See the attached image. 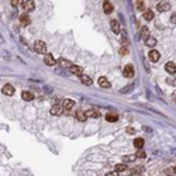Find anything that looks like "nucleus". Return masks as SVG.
<instances>
[{
  "instance_id": "ddd939ff",
  "label": "nucleus",
  "mask_w": 176,
  "mask_h": 176,
  "mask_svg": "<svg viewBox=\"0 0 176 176\" xmlns=\"http://www.w3.org/2000/svg\"><path fill=\"white\" fill-rule=\"evenodd\" d=\"M103 10H104L106 14H110L113 11V4L110 1H104V3H103Z\"/></svg>"
},
{
  "instance_id": "aec40b11",
  "label": "nucleus",
  "mask_w": 176,
  "mask_h": 176,
  "mask_svg": "<svg viewBox=\"0 0 176 176\" xmlns=\"http://www.w3.org/2000/svg\"><path fill=\"white\" fill-rule=\"evenodd\" d=\"M145 45H146V47H151V48H154V47L157 45V40H155L154 37H149L148 40H145Z\"/></svg>"
},
{
  "instance_id": "423d86ee",
  "label": "nucleus",
  "mask_w": 176,
  "mask_h": 176,
  "mask_svg": "<svg viewBox=\"0 0 176 176\" xmlns=\"http://www.w3.org/2000/svg\"><path fill=\"white\" fill-rule=\"evenodd\" d=\"M21 6H23V9H24L26 11H31L32 9H34V1L23 0V1H21Z\"/></svg>"
},
{
  "instance_id": "c756f323",
  "label": "nucleus",
  "mask_w": 176,
  "mask_h": 176,
  "mask_svg": "<svg viewBox=\"0 0 176 176\" xmlns=\"http://www.w3.org/2000/svg\"><path fill=\"white\" fill-rule=\"evenodd\" d=\"M135 3H137V9L138 10H144V7H145L144 1H135Z\"/></svg>"
},
{
  "instance_id": "72a5a7b5",
  "label": "nucleus",
  "mask_w": 176,
  "mask_h": 176,
  "mask_svg": "<svg viewBox=\"0 0 176 176\" xmlns=\"http://www.w3.org/2000/svg\"><path fill=\"white\" fill-rule=\"evenodd\" d=\"M127 52H128V51H127V47H123V49H121V54H123V55H126Z\"/></svg>"
},
{
  "instance_id": "2eb2a0df",
  "label": "nucleus",
  "mask_w": 176,
  "mask_h": 176,
  "mask_svg": "<svg viewBox=\"0 0 176 176\" xmlns=\"http://www.w3.org/2000/svg\"><path fill=\"white\" fill-rule=\"evenodd\" d=\"M169 7H171V4L168 1H161L158 4V10L159 11H166V10H169Z\"/></svg>"
},
{
  "instance_id": "dca6fc26",
  "label": "nucleus",
  "mask_w": 176,
  "mask_h": 176,
  "mask_svg": "<svg viewBox=\"0 0 176 176\" xmlns=\"http://www.w3.org/2000/svg\"><path fill=\"white\" fill-rule=\"evenodd\" d=\"M75 117H76V120H79V121H86V118H87V116H86V113L79 110V112H76L75 114Z\"/></svg>"
},
{
  "instance_id": "9d476101",
  "label": "nucleus",
  "mask_w": 176,
  "mask_h": 176,
  "mask_svg": "<svg viewBox=\"0 0 176 176\" xmlns=\"http://www.w3.org/2000/svg\"><path fill=\"white\" fill-rule=\"evenodd\" d=\"M97 83H99V85H100V86H101L103 89H109V87H110V82H109V80L106 79L104 76H101V78H99V80H97Z\"/></svg>"
},
{
  "instance_id": "473e14b6",
  "label": "nucleus",
  "mask_w": 176,
  "mask_h": 176,
  "mask_svg": "<svg viewBox=\"0 0 176 176\" xmlns=\"http://www.w3.org/2000/svg\"><path fill=\"white\" fill-rule=\"evenodd\" d=\"M106 176H118V172H109V173H106Z\"/></svg>"
},
{
  "instance_id": "412c9836",
  "label": "nucleus",
  "mask_w": 176,
  "mask_h": 176,
  "mask_svg": "<svg viewBox=\"0 0 176 176\" xmlns=\"http://www.w3.org/2000/svg\"><path fill=\"white\" fill-rule=\"evenodd\" d=\"M106 120H107V121H110V123H114V121H117V120H118V116H117V114H114V113H107Z\"/></svg>"
},
{
  "instance_id": "e433bc0d",
  "label": "nucleus",
  "mask_w": 176,
  "mask_h": 176,
  "mask_svg": "<svg viewBox=\"0 0 176 176\" xmlns=\"http://www.w3.org/2000/svg\"><path fill=\"white\" fill-rule=\"evenodd\" d=\"M173 100H175V101H176V95H175V96H173Z\"/></svg>"
},
{
  "instance_id": "a878e982",
  "label": "nucleus",
  "mask_w": 176,
  "mask_h": 176,
  "mask_svg": "<svg viewBox=\"0 0 176 176\" xmlns=\"http://www.w3.org/2000/svg\"><path fill=\"white\" fill-rule=\"evenodd\" d=\"M144 18L146 21H151V20L154 18V11H152V10H146L144 13Z\"/></svg>"
},
{
  "instance_id": "58836bf2",
  "label": "nucleus",
  "mask_w": 176,
  "mask_h": 176,
  "mask_svg": "<svg viewBox=\"0 0 176 176\" xmlns=\"http://www.w3.org/2000/svg\"><path fill=\"white\" fill-rule=\"evenodd\" d=\"M130 176H134V175H132V173H131V175H130Z\"/></svg>"
},
{
  "instance_id": "0eeeda50",
  "label": "nucleus",
  "mask_w": 176,
  "mask_h": 176,
  "mask_svg": "<svg viewBox=\"0 0 176 176\" xmlns=\"http://www.w3.org/2000/svg\"><path fill=\"white\" fill-rule=\"evenodd\" d=\"M124 76L126 78H132L134 76V66L132 65H127L124 68Z\"/></svg>"
},
{
  "instance_id": "f704fd0d",
  "label": "nucleus",
  "mask_w": 176,
  "mask_h": 176,
  "mask_svg": "<svg viewBox=\"0 0 176 176\" xmlns=\"http://www.w3.org/2000/svg\"><path fill=\"white\" fill-rule=\"evenodd\" d=\"M171 21H172L173 24H175V23H176V13H175V14H173V16H172V17H171Z\"/></svg>"
},
{
  "instance_id": "1a4fd4ad",
  "label": "nucleus",
  "mask_w": 176,
  "mask_h": 176,
  "mask_svg": "<svg viewBox=\"0 0 176 176\" xmlns=\"http://www.w3.org/2000/svg\"><path fill=\"white\" fill-rule=\"evenodd\" d=\"M73 106H75V101H73V100H71V99H65L64 103H62L64 110H71Z\"/></svg>"
},
{
  "instance_id": "2f4dec72",
  "label": "nucleus",
  "mask_w": 176,
  "mask_h": 176,
  "mask_svg": "<svg viewBox=\"0 0 176 176\" xmlns=\"http://www.w3.org/2000/svg\"><path fill=\"white\" fill-rule=\"evenodd\" d=\"M20 3H21V1H18V0H13V1H11V6H13V7H18Z\"/></svg>"
},
{
  "instance_id": "7ed1b4c3",
  "label": "nucleus",
  "mask_w": 176,
  "mask_h": 176,
  "mask_svg": "<svg viewBox=\"0 0 176 176\" xmlns=\"http://www.w3.org/2000/svg\"><path fill=\"white\" fill-rule=\"evenodd\" d=\"M1 92H3L6 96H13V95H14V87H13L11 85H9V83H7V85H4V86H3Z\"/></svg>"
},
{
  "instance_id": "39448f33",
  "label": "nucleus",
  "mask_w": 176,
  "mask_h": 176,
  "mask_svg": "<svg viewBox=\"0 0 176 176\" xmlns=\"http://www.w3.org/2000/svg\"><path fill=\"white\" fill-rule=\"evenodd\" d=\"M18 20H20V24H21V26H24V27L30 26V23H31V18H30L28 14H21Z\"/></svg>"
},
{
  "instance_id": "6ab92c4d",
  "label": "nucleus",
  "mask_w": 176,
  "mask_h": 176,
  "mask_svg": "<svg viewBox=\"0 0 176 176\" xmlns=\"http://www.w3.org/2000/svg\"><path fill=\"white\" fill-rule=\"evenodd\" d=\"M21 97H23L26 101H30V100H32V99H34V95H32L31 92H27V90H24V92L21 93Z\"/></svg>"
},
{
  "instance_id": "bb28decb",
  "label": "nucleus",
  "mask_w": 176,
  "mask_h": 176,
  "mask_svg": "<svg viewBox=\"0 0 176 176\" xmlns=\"http://www.w3.org/2000/svg\"><path fill=\"white\" fill-rule=\"evenodd\" d=\"M135 158H137L135 155H127V157H124L123 159H124V162H126V163H128V162H132Z\"/></svg>"
},
{
  "instance_id": "7c9ffc66",
  "label": "nucleus",
  "mask_w": 176,
  "mask_h": 176,
  "mask_svg": "<svg viewBox=\"0 0 176 176\" xmlns=\"http://www.w3.org/2000/svg\"><path fill=\"white\" fill-rule=\"evenodd\" d=\"M168 83L171 85V86H176V80L173 78H168Z\"/></svg>"
},
{
  "instance_id": "4be33fe9",
  "label": "nucleus",
  "mask_w": 176,
  "mask_h": 176,
  "mask_svg": "<svg viewBox=\"0 0 176 176\" xmlns=\"http://www.w3.org/2000/svg\"><path fill=\"white\" fill-rule=\"evenodd\" d=\"M134 146H135L137 149H142V146H144V140H142V138H135V140H134Z\"/></svg>"
},
{
  "instance_id": "a211bd4d",
  "label": "nucleus",
  "mask_w": 176,
  "mask_h": 176,
  "mask_svg": "<svg viewBox=\"0 0 176 176\" xmlns=\"http://www.w3.org/2000/svg\"><path fill=\"white\" fill-rule=\"evenodd\" d=\"M59 65H61L62 68H68V69H71V68L73 66L72 62H69L68 59H64V58H61V59H59Z\"/></svg>"
},
{
  "instance_id": "f257e3e1",
  "label": "nucleus",
  "mask_w": 176,
  "mask_h": 176,
  "mask_svg": "<svg viewBox=\"0 0 176 176\" xmlns=\"http://www.w3.org/2000/svg\"><path fill=\"white\" fill-rule=\"evenodd\" d=\"M34 49H35V52H38V54H45V52H47V44H45L44 41H35Z\"/></svg>"
},
{
  "instance_id": "c9c22d12",
  "label": "nucleus",
  "mask_w": 176,
  "mask_h": 176,
  "mask_svg": "<svg viewBox=\"0 0 176 176\" xmlns=\"http://www.w3.org/2000/svg\"><path fill=\"white\" fill-rule=\"evenodd\" d=\"M127 131L128 132H135V130H134V128H127Z\"/></svg>"
},
{
  "instance_id": "6e6552de",
  "label": "nucleus",
  "mask_w": 176,
  "mask_h": 176,
  "mask_svg": "<svg viewBox=\"0 0 176 176\" xmlns=\"http://www.w3.org/2000/svg\"><path fill=\"white\" fill-rule=\"evenodd\" d=\"M149 59H151L152 62H158V61H159V52H158L157 49H151V51H149Z\"/></svg>"
},
{
  "instance_id": "20e7f679",
  "label": "nucleus",
  "mask_w": 176,
  "mask_h": 176,
  "mask_svg": "<svg viewBox=\"0 0 176 176\" xmlns=\"http://www.w3.org/2000/svg\"><path fill=\"white\" fill-rule=\"evenodd\" d=\"M44 64L48 65V66H52V65L56 64V59L52 56V54H47V55L44 56Z\"/></svg>"
},
{
  "instance_id": "f3484780",
  "label": "nucleus",
  "mask_w": 176,
  "mask_h": 176,
  "mask_svg": "<svg viewBox=\"0 0 176 176\" xmlns=\"http://www.w3.org/2000/svg\"><path fill=\"white\" fill-rule=\"evenodd\" d=\"M86 116H87V117H92V118H97V117L100 116V113L97 112L96 109H90V110L86 112Z\"/></svg>"
},
{
  "instance_id": "9b49d317",
  "label": "nucleus",
  "mask_w": 176,
  "mask_h": 176,
  "mask_svg": "<svg viewBox=\"0 0 176 176\" xmlns=\"http://www.w3.org/2000/svg\"><path fill=\"white\" fill-rule=\"evenodd\" d=\"M71 72H72L73 75H78V76H82V75H83V69H82L80 66H78V65H73V66L71 68Z\"/></svg>"
},
{
  "instance_id": "c85d7f7f",
  "label": "nucleus",
  "mask_w": 176,
  "mask_h": 176,
  "mask_svg": "<svg viewBox=\"0 0 176 176\" xmlns=\"http://www.w3.org/2000/svg\"><path fill=\"white\" fill-rule=\"evenodd\" d=\"M135 157H137V158H140V159H144V158H145V152L142 151V149H138Z\"/></svg>"
},
{
  "instance_id": "4468645a",
  "label": "nucleus",
  "mask_w": 176,
  "mask_h": 176,
  "mask_svg": "<svg viewBox=\"0 0 176 176\" xmlns=\"http://www.w3.org/2000/svg\"><path fill=\"white\" fill-rule=\"evenodd\" d=\"M165 71H168L169 73H176V65L173 62H168L165 65Z\"/></svg>"
},
{
  "instance_id": "5701e85b",
  "label": "nucleus",
  "mask_w": 176,
  "mask_h": 176,
  "mask_svg": "<svg viewBox=\"0 0 176 176\" xmlns=\"http://www.w3.org/2000/svg\"><path fill=\"white\" fill-rule=\"evenodd\" d=\"M80 82H82L83 85H86V86H90V85H92L90 76H86V75H82V76H80Z\"/></svg>"
},
{
  "instance_id": "393cba45",
  "label": "nucleus",
  "mask_w": 176,
  "mask_h": 176,
  "mask_svg": "<svg viewBox=\"0 0 176 176\" xmlns=\"http://www.w3.org/2000/svg\"><path fill=\"white\" fill-rule=\"evenodd\" d=\"M128 168L126 163H117L116 165V172H126Z\"/></svg>"
},
{
  "instance_id": "4c0bfd02",
  "label": "nucleus",
  "mask_w": 176,
  "mask_h": 176,
  "mask_svg": "<svg viewBox=\"0 0 176 176\" xmlns=\"http://www.w3.org/2000/svg\"><path fill=\"white\" fill-rule=\"evenodd\" d=\"M173 169H175V172H176V166H175V168H173Z\"/></svg>"
},
{
  "instance_id": "f8f14e48",
  "label": "nucleus",
  "mask_w": 176,
  "mask_h": 176,
  "mask_svg": "<svg viewBox=\"0 0 176 176\" xmlns=\"http://www.w3.org/2000/svg\"><path fill=\"white\" fill-rule=\"evenodd\" d=\"M110 26H112V31L114 34H120V24H118L117 20H113L112 23H110Z\"/></svg>"
},
{
  "instance_id": "cd10ccee",
  "label": "nucleus",
  "mask_w": 176,
  "mask_h": 176,
  "mask_svg": "<svg viewBox=\"0 0 176 176\" xmlns=\"http://www.w3.org/2000/svg\"><path fill=\"white\" fill-rule=\"evenodd\" d=\"M165 175H168V176H176L175 169H172V168H168V169L165 171Z\"/></svg>"
},
{
  "instance_id": "b1692460",
  "label": "nucleus",
  "mask_w": 176,
  "mask_h": 176,
  "mask_svg": "<svg viewBox=\"0 0 176 176\" xmlns=\"http://www.w3.org/2000/svg\"><path fill=\"white\" fill-rule=\"evenodd\" d=\"M140 35H141V38L148 40V38H149V30H148L146 27H142V28H141V31H140Z\"/></svg>"
},
{
  "instance_id": "f03ea898",
  "label": "nucleus",
  "mask_w": 176,
  "mask_h": 176,
  "mask_svg": "<svg viewBox=\"0 0 176 176\" xmlns=\"http://www.w3.org/2000/svg\"><path fill=\"white\" fill-rule=\"evenodd\" d=\"M62 112H64V107H62L61 104H55V106H52L51 110H49V113H51L52 116H61Z\"/></svg>"
}]
</instances>
